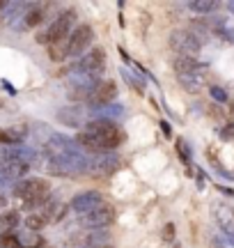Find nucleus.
Returning a JSON list of instances; mask_svg holds the SVG:
<instances>
[{"instance_id": "nucleus-3", "label": "nucleus", "mask_w": 234, "mask_h": 248, "mask_svg": "<svg viewBox=\"0 0 234 248\" xmlns=\"http://www.w3.org/2000/svg\"><path fill=\"white\" fill-rule=\"evenodd\" d=\"M90 159L85 156V152H72V154H64V156H55V159L46 161V172L55 175V177H76L88 172Z\"/></svg>"}, {"instance_id": "nucleus-16", "label": "nucleus", "mask_w": 234, "mask_h": 248, "mask_svg": "<svg viewBox=\"0 0 234 248\" xmlns=\"http://www.w3.org/2000/svg\"><path fill=\"white\" fill-rule=\"evenodd\" d=\"M172 67H175V74H190V71H198L207 64H202L198 58H175Z\"/></svg>"}, {"instance_id": "nucleus-6", "label": "nucleus", "mask_w": 234, "mask_h": 248, "mask_svg": "<svg viewBox=\"0 0 234 248\" xmlns=\"http://www.w3.org/2000/svg\"><path fill=\"white\" fill-rule=\"evenodd\" d=\"M92 42H94V30H92L90 23L76 26L73 32L69 35V39L64 42V46H67V58H78V55H83L90 48Z\"/></svg>"}, {"instance_id": "nucleus-9", "label": "nucleus", "mask_w": 234, "mask_h": 248, "mask_svg": "<svg viewBox=\"0 0 234 248\" xmlns=\"http://www.w3.org/2000/svg\"><path fill=\"white\" fill-rule=\"evenodd\" d=\"M177 80H179V85L186 90L189 94H198V92H202L205 88L211 85L214 76H211L209 67H202V69L190 71V74H177Z\"/></svg>"}, {"instance_id": "nucleus-7", "label": "nucleus", "mask_w": 234, "mask_h": 248, "mask_svg": "<svg viewBox=\"0 0 234 248\" xmlns=\"http://www.w3.org/2000/svg\"><path fill=\"white\" fill-rule=\"evenodd\" d=\"M113 221H115V207L108 202H103L101 207H97V209H92V212L78 216V223H81L83 228H90V230L108 228Z\"/></svg>"}, {"instance_id": "nucleus-1", "label": "nucleus", "mask_w": 234, "mask_h": 248, "mask_svg": "<svg viewBox=\"0 0 234 248\" xmlns=\"http://www.w3.org/2000/svg\"><path fill=\"white\" fill-rule=\"evenodd\" d=\"M76 142H78V147L83 152L94 154V156L110 154V152H115L124 142V131L119 129V124L115 120H101V117H97V120L85 124V129L76 136Z\"/></svg>"}, {"instance_id": "nucleus-2", "label": "nucleus", "mask_w": 234, "mask_h": 248, "mask_svg": "<svg viewBox=\"0 0 234 248\" xmlns=\"http://www.w3.org/2000/svg\"><path fill=\"white\" fill-rule=\"evenodd\" d=\"M14 195L18 200H23V207L26 209H35V207H46L51 202V184L46 179L39 177H30L23 179L14 186Z\"/></svg>"}, {"instance_id": "nucleus-38", "label": "nucleus", "mask_w": 234, "mask_h": 248, "mask_svg": "<svg viewBox=\"0 0 234 248\" xmlns=\"http://www.w3.org/2000/svg\"><path fill=\"white\" fill-rule=\"evenodd\" d=\"M21 248H30V246H21Z\"/></svg>"}, {"instance_id": "nucleus-8", "label": "nucleus", "mask_w": 234, "mask_h": 248, "mask_svg": "<svg viewBox=\"0 0 234 248\" xmlns=\"http://www.w3.org/2000/svg\"><path fill=\"white\" fill-rule=\"evenodd\" d=\"M106 69V53H103V48H92L90 53H85L81 60L76 62V67H73V74H90V76H97L99 78L101 74Z\"/></svg>"}, {"instance_id": "nucleus-29", "label": "nucleus", "mask_w": 234, "mask_h": 248, "mask_svg": "<svg viewBox=\"0 0 234 248\" xmlns=\"http://www.w3.org/2000/svg\"><path fill=\"white\" fill-rule=\"evenodd\" d=\"M0 145H2V147H9V145H18L9 126H7V129H0Z\"/></svg>"}, {"instance_id": "nucleus-4", "label": "nucleus", "mask_w": 234, "mask_h": 248, "mask_svg": "<svg viewBox=\"0 0 234 248\" xmlns=\"http://www.w3.org/2000/svg\"><path fill=\"white\" fill-rule=\"evenodd\" d=\"M73 23H76V12L67 9L58 18H53V23L46 28L42 35H37V42L39 44H51V46L62 44L64 39H69V35L73 32Z\"/></svg>"}, {"instance_id": "nucleus-30", "label": "nucleus", "mask_w": 234, "mask_h": 248, "mask_svg": "<svg viewBox=\"0 0 234 248\" xmlns=\"http://www.w3.org/2000/svg\"><path fill=\"white\" fill-rule=\"evenodd\" d=\"M216 35L220 37V39H225V42H230V44H234V28H227V26L218 28V30H216Z\"/></svg>"}, {"instance_id": "nucleus-25", "label": "nucleus", "mask_w": 234, "mask_h": 248, "mask_svg": "<svg viewBox=\"0 0 234 248\" xmlns=\"http://www.w3.org/2000/svg\"><path fill=\"white\" fill-rule=\"evenodd\" d=\"M124 110H122V106L119 104H110V106H106V110H101V120H115L122 115Z\"/></svg>"}, {"instance_id": "nucleus-21", "label": "nucleus", "mask_w": 234, "mask_h": 248, "mask_svg": "<svg viewBox=\"0 0 234 248\" xmlns=\"http://www.w3.org/2000/svg\"><path fill=\"white\" fill-rule=\"evenodd\" d=\"M189 9L195 14H209V12L218 9V2H214V0H190Z\"/></svg>"}, {"instance_id": "nucleus-19", "label": "nucleus", "mask_w": 234, "mask_h": 248, "mask_svg": "<svg viewBox=\"0 0 234 248\" xmlns=\"http://www.w3.org/2000/svg\"><path fill=\"white\" fill-rule=\"evenodd\" d=\"M189 30L195 35V39H198L200 44L205 46L211 39V30H209V26L207 23H202V21H190L189 23Z\"/></svg>"}, {"instance_id": "nucleus-5", "label": "nucleus", "mask_w": 234, "mask_h": 248, "mask_svg": "<svg viewBox=\"0 0 234 248\" xmlns=\"http://www.w3.org/2000/svg\"><path fill=\"white\" fill-rule=\"evenodd\" d=\"M170 48L177 53V58H195L200 53L202 44L195 39V35L190 32L189 28H179V30H172Z\"/></svg>"}, {"instance_id": "nucleus-39", "label": "nucleus", "mask_w": 234, "mask_h": 248, "mask_svg": "<svg viewBox=\"0 0 234 248\" xmlns=\"http://www.w3.org/2000/svg\"><path fill=\"white\" fill-rule=\"evenodd\" d=\"M232 133H234V124H232Z\"/></svg>"}, {"instance_id": "nucleus-15", "label": "nucleus", "mask_w": 234, "mask_h": 248, "mask_svg": "<svg viewBox=\"0 0 234 248\" xmlns=\"http://www.w3.org/2000/svg\"><path fill=\"white\" fill-rule=\"evenodd\" d=\"M58 120L64 126H83L85 122V110L81 106H69V108H60L58 110Z\"/></svg>"}, {"instance_id": "nucleus-37", "label": "nucleus", "mask_w": 234, "mask_h": 248, "mask_svg": "<svg viewBox=\"0 0 234 248\" xmlns=\"http://www.w3.org/2000/svg\"><path fill=\"white\" fill-rule=\"evenodd\" d=\"M225 7H227V9H230V12H232V14H234V0H230V2H225Z\"/></svg>"}, {"instance_id": "nucleus-32", "label": "nucleus", "mask_w": 234, "mask_h": 248, "mask_svg": "<svg viewBox=\"0 0 234 248\" xmlns=\"http://www.w3.org/2000/svg\"><path fill=\"white\" fill-rule=\"evenodd\" d=\"M163 239H165V241L175 239V225H172V223H168V225L163 228Z\"/></svg>"}, {"instance_id": "nucleus-10", "label": "nucleus", "mask_w": 234, "mask_h": 248, "mask_svg": "<svg viewBox=\"0 0 234 248\" xmlns=\"http://www.w3.org/2000/svg\"><path fill=\"white\" fill-rule=\"evenodd\" d=\"M117 99V83L115 80H101L99 85L94 88V92L88 99V108L92 110H101V108L115 104Z\"/></svg>"}, {"instance_id": "nucleus-35", "label": "nucleus", "mask_w": 234, "mask_h": 248, "mask_svg": "<svg viewBox=\"0 0 234 248\" xmlns=\"http://www.w3.org/2000/svg\"><path fill=\"white\" fill-rule=\"evenodd\" d=\"M2 85H5V88H7V92H9V94H16V90L12 88V85H9L7 80H2Z\"/></svg>"}, {"instance_id": "nucleus-17", "label": "nucleus", "mask_w": 234, "mask_h": 248, "mask_svg": "<svg viewBox=\"0 0 234 248\" xmlns=\"http://www.w3.org/2000/svg\"><path fill=\"white\" fill-rule=\"evenodd\" d=\"M44 18H46L44 7H42V5H32V7L28 9L26 18H23V26H21V30H30V28L39 26V23H42Z\"/></svg>"}, {"instance_id": "nucleus-13", "label": "nucleus", "mask_w": 234, "mask_h": 248, "mask_svg": "<svg viewBox=\"0 0 234 248\" xmlns=\"http://www.w3.org/2000/svg\"><path fill=\"white\" fill-rule=\"evenodd\" d=\"M0 159L2 161H21L32 166L37 161V152L32 147H23V145H9V147H0Z\"/></svg>"}, {"instance_id": "nucleus-20", "label": "nucleus", "mask_w": 234, "mask_h": 248, "mask_svg": "<svg viewBox=\"0 0 234 248\" xmlns=\"http://www.w3.org/2000/svg\"><path fill=\"white\" fill-rule=\"evenodd\" d=\"M119 74H122V78H124L126 83H129V85L138 92V94H145V80L140 78L135 71H131L129 67H122V69H119Z\"/></svg>"}, {"instance_id": "nucleus-24", "label": "nucleus", "mask_w": 234, "mask_h": 248, "mask_svg": "<svg viewBox=\"0 0 234 248\" xmlns=\"http://www.w3.org/2000/svg\"><path fill=\"white\" fill-rule=\"evenodd\" d=\"M0 248H21V241L14 232H2L0 234Z\"/></svg>"}, {"instance_id": "nucleus-33", "label": "nucleus", "mask_w": 234, "mask_h": 248, "mask_svg": "<svg viewBox=\"0 0 234 248\" xmlns=\"http://www.w3.org/2000/svg\"><path fill=\"white\" fill-rule=\"evenodd\" d=\"M161 131H163V136H165V138H170V136H172L170 124H168V122H161Z\"/></svg>"}, {"instance_id": "nucleus-23", "label": "nucleus", "mask_w": 234, "mask_h": 248, "mask_svg": "<svg viewBox=\"0 0 234 248\" xmlns=\"http://www.w3.org/2000/svg\"><path fill=\"white\" fill-rule=\"evenodd\" d=\"M46 225H48V218H46L44 214H30V216L26 218V228L28 230H32V232L44 230Z\"/></svg>"}, {"instance_id": "nucleus-28", "label": "nucleus", "mask_w": 234, "mask_h": 248, "mask_svg": "<svg viewBox=\"0 0 234 248\" xmlns=\"http://www.w3.org/2000/svg\"><path fill=\"white\" fill-rule=\"evenodd\" d=\"M209 248H234V239H230V237H211Z\"/></svg>"}, {"instance_id": "nucleus-14", "label": "nucleus", "mask_w": 234, "mask_h": 248, "mask_svg": "<svg viewBox=\"0 0 234 248\" xmlns=\"http://www.w3.org/2000/svg\"><path fill=\"white\" fill-rule=\"evenodd\" d=\"M214 216L216 223L220 225V230L225 232L227 237H234V209L227 204H214Z\"/></svg>"}, {"instance_id": "nucleus-26", "label": "nucleus", "mask_w": 234, "mask_h": 248, "mask_svg": "<svg viewBox=\"0 0 234 248\" xmlns=\"http://www.w3.org/2000/svg\"><path fill=\"white\" fill-rule=\"evenodd\" d=\"M177 154L181 156V161L186 163V168L190 170V147L186 140H177Z\"/></svg>"}, {"instance_id": "nucleus-27", "label": "nucleus", "mask_w": 234, "mask_h": 248, "mask_svg": "<svg viewBox=\"0 0 234 248\" xmlns=\"http://www.w3.org/2000/svg\"><path fill=\"white\" fill-rule=\"evenodd\" d=\"M48 58H51V60H55V62L64 60V58H67V46H64V44H53L51 48H48Z\"/></svg>"}, {"instance_id": "nucleus-34", "label": "nucleus", "mask_w": 234, "mask_h": 248, "mask_svg": "<svg viewBox=\"0 0 234 248\" xmlns=\"http://www.w3.org/2000/svg\"><path fill=\"white\" fill-rule=\"evenodd\" d=\"M85 248H115V246H110V244H106V241H101V244H92V246H85Z\"/></svg>"}, {"instance_id": "nucleus-18", "label": "nucleus", "mask_w": 234, "mask_h": 248, "mask_svg": "<svg viewBox=\"0 0 234 248\" xmlns=\"http://www.w3.org/2000/svg\"><path fill=\"white\" fill-rule=\"evenodd\" d=\"M48 218V223H58V221H62L64 218V214H67V204H62V202H51L44 207V212H42Z\"/></svg>"}, {"instance_id": "nucleus-12", "label": "nucleus", "mask_w": 234, "mask_h": 248, "mask_svg": "<svg viewBox=\"0 0 234 248\" xmlns=\"http://www.w3.org/2000/svg\"><path fill=\"white\" fill-rule=\"evenodd\" d=\"M103 202H106V200H103V195H101L99 191H83V193L72 198V209L81 216V214H88V212H92V209L101 207Z\"/></svg>"}, {"instance_id": "nucleus-31", "label": "nucleus", "mask_w": 234, "mask_h": 248, "mask_svg": "<svg viewBox=\"0 0 234 248\" xmlns=\"http://www.w3.org/2000/svg\"><path fill=\"white\" fill-rule=\"evenodd\" d=\"M211 97L216 99V101H220V104H225V101H227V92L223 88H218V85H211Z\"/></svg>"}, {"instance_id": "nucleus-22", "label": "nucleus", "mask_w": 234, "mask_h": 248, "mask_svg": "<svg viewBox=\"0 0 234 248\" xmlns=\"http://www.w3.org/2000/svg\"><path fill=\"white\" fill-rule=\"evenodd\" d=\"M18 221H21V218H18V212H14V209L0 214V228H2V232H12L18 225Z\"/></svg>"}, {"instance_id": "nucleus-11", "label": "nucleus", "mask_w": 234, "mask_h": 248, "mask_svg": "<svg viewBox=\"0 0 234 248\" xmlns=\"http://www.w3.org/2000/svg\"><path fill=\"white\" fill-rule=\"evenodd\" d=\"M117 168H119V156H117L115 152H110V154H99V156L90 159L88 172L97 175V177H108Z\"/></svg>"}, {"instance_id": "nucleus-36", "label": "nucleus", "mask_w": 234, "mask_h": 248, "mask_svg": "<svg viewBox=\"0 0 234 248\" xmlns=\"http://www.w3.org/2000/svg\"><path fill=\"white\" fill-rule=\"evenodd\" d=\"M5 204H7V198H5V193H0V209H2Z\"/></svg>"}]
</instances>
